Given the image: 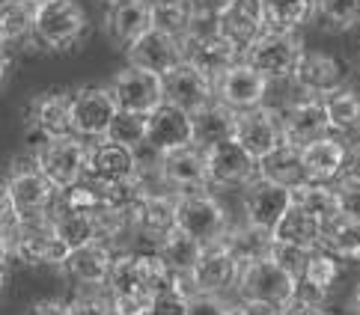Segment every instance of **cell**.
Wrapping results in <instances>:
<instances>
[{"mask_svg":"<svg viewBox=\"0 0 360 315\" xmlns=\"http://www.w3.org/2000/svg\"><path fill=\"white\" fill-rule=\"evenodd\" d=\"M236 140L259 161L265 155H271L274 149L286 140L280 110L268 107V105H259L253 110H241L238 113V125H236Z\"/></svg>","mask_w":360,"mask_h":315,"instance_id":"9a60e30c","label":"cell"},{"mask_svg":"<svg viewBox=\"0 0 360 315\" xmlns=\"http://www.w3.org/2000/svg\"><path fill=\"white\" fill-rule=\"evenodd\" d=\"M69 312L72 315H117L113 309V300L105 295H96V292H84L78 297L69 300Z\"/></svg>","mask_w":360,"mask_h":315,"instance_id":"681fc988","label":"cell"},{"mask_svg":"<svg viewBox=\"0 0 360 315\" xmlns=\"http://www.w3.org/2000/svg\"><path fill=\"white\" fill-rule=\"evenodd\" d=\"M164 102L176 105L185 113H200L212 102H217V86L209 74H202L200 69H194L191 62H182L179 69H173L164 78Z\"/></svg>","mask_w":360,"mask_h":315,"instance_id":"2e32d148","label":"cell"},{"mask_svg":"<svg viewBox=\"0 0 360 315\" xmlns=\"http://www.w3.org/2000/svg\"><path fill=\"white\" fill-rule=\"evenodd\" d=\"M54 208H69V211H89L96 214L105 208V185L96 182L93 175H84L81 182H75L66 191H60Z\"/></svg>","mask_w":360,"mask_h":315,"instance_id":"b9f144b4","label":"cell"},{"mask_svg":"<svg viewBox=\"0 0 360 315\" xmlns=\"http://www.w3.org/2000/svg\"><path fill=\"white\" fill-rule=\"evenodd\" d=\"M197 12L188 0H152V27L170 33L176 39H185L194 27Z\"/></svg>","mask_w":360,"mask_h":315,"instance_id":"8d00e7d4","label":"cell"},{"mask_svg":"<svg viewBox=\"0 0 360 315\" xmlns=\"http://www.w3.org/2000/svg\"><path fill=\"white\" fill-rule=\"evenodd\" d=\"M27 315H72L69 312V304H63V300H39V304H33Z\"/></svg>","mask_w":360,"mask_h":315,"instance_id":"9f6ffc18","label":"cell"},{"mask_svg":"<svg viewBox=\"0 0 360 315\" xmlns=\"http://www.w3.org/2000/svg\"><path fill=\"white\" fill-rule=\"evenodd\" d=\"M197 15H224V12L236 4V0H188Z\"/></svg>","mask_w":360,"mask_h":315,"instance_id":"11a10c76","label":"cell"},{"mask_svg":"<svg viewBox=\"0 0 360 315\" xmlns=\"http://www.w3.org/2000/svg\"><path fill=\"white\" fill-rule=\"evenodd\" d=\"M161 179L170 194H194L209 187V158L202 146H185L161 155Z\"/></svg>","mask_w":360,"mask_h":315,"instance_id":"5bb4252c","label":"cell"},{"mask_svg":"<svg viewBox=\"0 0 360 315\" xmlns=\"http://www.w3.org/2000/svg\"><path fill=\"white\" fill-rule=\"evenodd\" d=\"M176 229V194L152 191L134 214V241H143V250H158L164 238Z\"/></svg>","mask_w":360,"mask_h":315,"instance_id":"d6986e66","label":"cell"},{"mask_svg":"<svg viewBox=\"0 0 360 315\" xmlns=\"http://www.w3.org/2000/svg\"><path fill=\"white\" fill-rule=\"evenodd\" d=\"M214 86H217V102H224L226 107H233L238 113L265 105L268 93H271V81L256 72L253 66H248L244 60L229 69L226 74H221V78L214 81Z\"/></svg>","mask_w":360,"mask_h":315,"instance_id":"e0dca14e","label":"cell"},{"mask_svg":"<svg viewBox=\"0 0 360 315\" xmlns=\"http://www.w3.org/2000/svg\"><path fill=\"white\" fill-rule=\"evenodd\" d=\"M209 158V187L214 191H248L259 179V158H253L236 137L205 149Z\"/></svg>","mask_w":360,"mask_h":315,"instance_id":"ba28073f","label":"cell"},{"mask_svg":"<svg viewBox=\"0 0 360 315\" xmlns=\"http://www.w3.org/2000/svg\"><path fill=\"white\" fill-rule=\"evenodd\" d=\"M244 220L250 226H259L265 232H274V226L286 217L289 208L295 206V187L277 185L271 179L259 175L248 191H244Z\"/></svg>","mask_w":360,"mask_h":315,"instance_id":"8fae6325","label":"cell"},{"mask_svg":"<svg viewBox=\"0 0 360 315\" xmlns=\"http://www.w3.org/2000/svg\"><path fill=\"white\" fill-rule=\"evenodd\" d=\"M241 268H244V264L238 262V256L233 253V250L226 247V241L205 244L197 268H194V274H191V283H194L197 292L224 295V292H233V288H238Z\"/></svg>","mask_w":360,"mask_h":315,"instance_id":"4fadbf2b","label":"cell"},{"mask_svg":"<svg viewBox=\"0 0 360 315\" xmlns=\"http://www.w3.org/2000/svg\"><path fill=\"white\" fill-rule=\"evenodd\" d=\"M152 30V0H117L105 9V33L117 45L131 48Z\"/></svg>","mask_w":360,"mask_h":315,"instance_id":"603a6c76","label":"cell"},{"mask_svg":"<svg viewBox=\"0 0 360 315\" xmlns=\"http://www.w3.org/2000/svg\"><path fill=\"white\" fill-rule=\"evenodd\" d=\"M98 214V211H96ZM96 214L89 211H69V208H54L51 217H54V229H57V238L69 250H78V247H86V244H96L101 241L98 235V220Z\"/></svg>","mask_w":360,"mask_h":315,"instance_id":"4dcf8cb0","label":"cell"},{"mask_svg":"<svg viewBox=\"0 0 360 315\" xmlns=\"http://www.w3.org/2000/svg\"><path fill=\"white\" fill-rule=\"evenodd\" d=\"M229 307L221 295H209V292H197L191 295L188 315H229Z\"/></svg>","mask_w":360,"mask_h":315,"instance_id":"f907efd6","label":"cell"},{"mask_svg":"<svg viewBox=\"0 0 360 315\" xmlns=\"http://www.w3.org/2000/svg\"><path fill=\"white\" fill-rule=\"evenodd\" d=\"M125 54H128V66L155 72L161 78H167L173 69H179L185 62V45H182V39H176V36L152 27L149 33L140 36L131 48H125Z\"/></svg>","mask_w":360,"mask_h":315,"instance_id":"ac0fdd59","label":"cell"},{"mask_svg":"<svg viewBox=\"0 0 360 315\" xmlns=\"http://www.w3.org/2000/svg\"><path fill=\"white\" fill-rule=\"evenodd\" d=\"M292 78L307 95L325 98L328 93L340 90V86L345 83V69L333 54L304 51V57H301V62H298V69H295Z\"/></svg>","mask_w":360,"mask_h":315,"instance_id":"484cf974","label":"cell"},{"mask_svg":"<svg viewBox=\"0 0 360 315\" xmlns=\"http://www.w3.org/2000/svg\"><path fill=\"white\" fill-rule=\"evenodd\" d=\"M316 18L325 30H352L360 24V0H316Z\"/></svg>","mask_w":360,"mask_h":315,"instance_id":"7bdbcfd3","label":"cell"},{"mask_svg":"<svg viewBox=\"0 0 360 315\" xmlns=\"http://www.w3.org/2000/svg\"><path fill=\"white\" fill-rule=\"evenodd\" d=\"M27 4H30V6H36V9H39V6H45V4H51V0H27Z\"/></svg>","mask_w":360,"mask_h":315,"instance_id":"94428289","label":"cell"},{"mask_svg":"<svg viewBox=\"0 0 360 315\" xmlns=\"http://www.w3.org/2000/svg\"><path fill=\"white\" fill-rule=\"evenodd\" d=\"M117 98H113L110 86H81L75 93V105H72V125L75 134L86 143L105 140L110 134V125L117 119Z\"/></svg>","mask_w":360,"mask_h":315,"instance_id":"9c48e42d","label":"cell"},{"mask_svg":"<svg viewBox=\"0 0 360 315\" xmlns=\"http://www.w3.org/2000/svg\"><path fill=\"white\" fill-rule=\"evenodd\" d=\"M345 175L360 182V140L349 143V161H345Z\"/></svg>","mask_w":360,"mask_h":315,"instance_id":"6f0895ef","label":"cell"},{"mask_svg":"<svg viewBox=\"0 0 360 315\" xmlns=\"http://www.w3.org/2000/svg\"><path fill=\"white\" fill-rule=\"evenodd\" d=\"M33 163L57 185V191H66L89 173V143L78 134L42 140L33 146Z\"/></svg>","mask_w":360,"mask_h":315,"instance_id":"5b68a950","label":"cell"},{"mask_svg":"<svg viewBox=\"0 0 360 315\" xmlns=\"http://www.w3.org/2000/svg\"><path fill=\"white\" fill-rule=\"evenodd\" d=\"M146 143L155 149V152L167 155V152H176V149H185V146H194L197 143V134H194V116L185 110H179L176 105H161L149 113V134H146Z\"/></svg>","mask_w":360,"mask_h":315,"instance_id":"ffe728a7","label":"cell"},{"mask_svg":"<svg viewBox=\"0 0 360 315\" xmlns=\"http://www.w3.org/2000/svg\"><path fill=\"white\" fill-rule=\"evenodd\" d=\"M259 173L265 175V179H271L277 185H286V187H298L304 182H310L307 163H304V146L283 140L271 155H265L259 161Z\"/></svg>","mask_w":360,"mask_h":315,"instance_id":"f1b7e54d","label":"cell"},{"mask_svg":"<svg viewBox=\"0 0 360 315\" xmlns=\"http://www.w3.org/2000/svg\"><path fill=\"white\" fill-rule=\"evenodd\" d=\"M182 45H185V62H191L202 74H209L212 81H217L221 74H226L244 60L241 48L221 33L217 15H197L194 27L182 39Z\"/></svg>","mask_w":360,"mask_h":315,"instance_id":"6da1fadb","label":"cell"},{"mask_svg":"<svg viewBox=\"0 0 360 315\" xmlns=\"http://www.w3.org/2000/svg\"><path fill=\"white\" fill-rule=\"evenodd\" d=\"M137 167H140L137 149L122 146L117 140H110V137L89 143V173L86 175H93L96 182L113 185V182L131 179V175H137Z\"/></svg>","mask_w":360,"mask_h":315,"instance_id":"7402d4cb","label":"cell"},{"mask_svg":"<svg viewBox=\"0 0 360 315\" xmlns=\"http://www.w3.org/2000/svg\"><path fill=\"white\" fill-rule=\"evenodd\" d=\"M352 309H354V315H360V286L354 288V295H352Z\"/></svg>","mask_w":360,"mask_h":315,"instance_id":"91938a15","label":"cell"},{"mask_svg":"<svg viewBox=\"0 0 360 315\" xmlns=\"http://www.w3.org/2000/svg\"><path fill=\"white\" fill-rule=\"evenodd\" d=\"M146 134H149V116L143 113H131V110H120L117 119L110 125V140H117L122 146H131L140 149L146 146Z\"/></svg>","mask_w":360,"mask_h":315,"instance_id":"ee69618b","label":"cell"},{"mask_svg":"<svg viewBox=\"0 0 360 315\" xmlns=\"http://www.w3.org/2000/svg\"><path fill=\"white\" fill-rule=\"evenodd\" d=\"M72 105H75V93H45L39 98H33L27 113L33 137H39L42 143V140H57V137L75 134Z\"/></svg>","mask_w":360,"mask_h":315,"instance_id":"44dd1931","label":"cell"},{"mask_svg":"<svg viewBox=\"0 0 360 315\" xmlns=\"http://www.w3.org/2000/svg\"><path fill=\"white\" fill-rule=\"evenodd\" d=\"M345 161H349V143L333 131L304 146V163L310 182L337 185L345 175Z\"/></svg>","mask_w":360,"mask_h":315,"instance_id":"d4e9b609","label":"cell"},{"mask_svg":"<svg viewBox=\"0 0 360 315\" xmlns=\"http://www.w3.org/2000/svg\"><path fill=\"white\" fill-rule=\"evenodd\" d=\"M268 256H271L283 271H289L295 280H301V276L307 274V264H310L313 250L310 247H298V244H286V241H271Z\"/></svg>","mask_w":360,"mask_h":315,"instance_id":"bcb514c9","label":"cell"},{"mask_svg":"<svg viewBox=\"0 0 360 315\" xmlns=\"http://www.w3.org/2000/svg\"><path fill=\"white\" fill-rule=\"evenodd\" d=\"M229 315H280V309L259 304V300H250V297H238L233 307H229Z\"/></svg>","mask_w":360,"mask_h":315,"instance_id":"816d5d0a","label":"cell"},{"mask_svg":"<svg viewBox=\"0 0 360 315\" xmlns=\"http://www.w3.org/2000/svg\"><path fill=\"white\" fill-rule=\"evenodd\" d=\"M340 262H342V259L333 256L330 250L316 247L313 256H310V264H307V274L301 276V280H310L313 286L330 292V288L337 286V280H340Z\"/></svg>","mask_w":360,"mask_h":315,"instance_id":"f6af8a7d","label":"cell"},{"mask_svg":"<svg viewBox=\"0 0 360 315\" xmlns=\"http://www.w3.org/2000/svg\"><path fill=\"white\" fill-rule=\"evenodd\" d=\"M283 116V134H286L289 143L307 146L310 140L330 134V119L325 110V98L319 95H307L298 105H292L289 110L280 113Z\"/></svg>","mask_w":360,"mask_h":315,"instance_id":"cb8c5ba5","label":"cell"},{"mask_svg":"<svg viewBox=\"0 0 360 315\" xmlns=\"http://www.w3.org/2000/svg\"><path fill=\"white\" fill-rule=\"evenodd\" d=\"M176 223L182 232L194 235L200 244L224 241L233 229L229 214L221 206V199L212 194V187L194 194H176Z\"/></svg>","mask_w":360,"mask_h":315,"instance_id":"3957f363","label":"cell"},{"mask_svg":"<svg viewBox=\"0 0 360 315\" xmlns=\"http://www.w3.org/2000/svg\"><path fill=\"white\" fill-rule=\"evenodd\" d=\"M304 57V42L298 33L289 30H265L248 51H244V62L253 66L268 81H286L295 74L298 62Z\"/></svg>","mask_w":360,"mask_h":315,"instance_id":"52a82bcc","label":"cell"},{"mask_svg":"<svg viewBox=\"0 0 360 315\" xmlns=\"http://www.w3.org/2000/svg\"><path fill=\"white\" fill-rule=\"evenodd\" d=\"M4 194L12 199L24 217H33V214H51L57 206V185L48 179V175L36 167L30 161L27 167H18L6 175V185H4Z\"/></svg>","mask_w":360,"mask_h":315,"instance_id":"30bf717a","label":"cell"},{"mask_svg":"<svg viewBox=\"0 0 360 315\" xmlns=\"http://www.w3.org/2000/svg\"><path fill=\"white\" fill-rule=\"evenodd\" d=\"M271 238L274 241H286V244H298V247L316 250V247H321V220L313 217L310 211L295 203L286 217L274 226Z\"/></svg>","mask_w":360,"mask_h":315,"instance_id":"1f68e13d","label":"cell"},{"mask_svg":"<svg viewBox=\"0 0 360 315\" xmlns=\"http://www.w3.org/2000/svg\"><path fill=\"white\" fill-rule=\"evenodd\" d=\"M202 247H205V244H200L194 235L176 229V232H170V235H167L164 241H161L158 253H161L164 262L173 268V274L191 276V274H194V268H197L200 256H202Z\"/></svg>","mask_w":360,"mask_h":315,"instance_id":"d590c367","label":"cell"},{"mask_svg":"<svg viewBox=\"0 0 360 315\" xmlns=\"http://www.w3.org/2000/svg\"><path fill=\"white\" fill-rule=\"evenodd\" d=\"M325 297H328L325 288L313 286L310 280H298V295H295V300H304V304H316V307H321V304H325Z\"/></svg>","mask_w":360,"mask_h":315,"instance_id":"db71d44e","label":"cell"},{"mask_svg":"<svg viewBox=\"0 0 360 315\" xmlns=\"http://www.w3.org/2000/svg\"><path fill=\"white\" fill-rule=\"evenodd\" d=\"M333 187H337L340 214H345V217H352V220H360V182L349 179V175H342V179Z\"/></svg>","mask_w":360,"mask_h":315,"instance_id":"c3c4849f","label":"cell"},{"mask_svg":"<svg viewBox=\"0 0 360 315\" xmlns=\"http://www.w3.org/2000/svg\"><path fill=\"white\" fill-rule=\"evenodd\" d=\"M113 262H117V253H113V247L105 244V241H96V244H86V247L72 250L69 259H66V264H63V271H66L69 280H75L78 286L105 288Z\"/></svg>","mask_w":360,"mask_h":315,"instance_id":"4316f807","label":"cell"},{"mask_svg":"<svg viewBox=\"0 0 360 315\" xmlns=\"http://www.w3.org/2000/svg\"><path fill=\"white\" fill-rule=\"evenodd\" d=\"M236 125H238V110L226 107L224 102H212L205 110L194 113V134H197V146L212 149L224 140L236 137Z\"/></svg>","mask_w":360,"mask_h":315,"instance_id":"f546056e","label":"cell"},{"mask_svg":"<svg viewBox=\"0 0 360 315\" xmlns=\"http://www.w3.org/2000/svg\"><path fill=\"white\" fill-rule=\"evenodd\" d=\"M268 30L295 33L310 18H316V0H262Z\"/></svg>","mask_w":360,"mask_h":315,"instance_id":"74e56055","label":"cell"},{"mask_svg":"<svg viewBox=\"0 0 360 315\" xmlns=\"http://www.w3.org/2000/svg\"><path fill=\"white\" fill-rule=\"evenodd\" d=\"M69 253L72 250L57 238L51 214L24 217L18 232L9 241H4V264H9L12 256H15L21 264H30V268H36V264H57V268H63Z\"/></svg>","mask_w":360,"mask_h":315,"instance_id":"7a4b0ae2","label":"cell"},{"mask_svg":"<svg viewBox=\"0 0 360 315\" xmlns=\"http://www.w3.org/2000/svg\"><path fill=\"white\" fill-rule=\"evenodd\" d=\"M236 292H238V297L259 300V304H268L283 312L289 304H295L298 280H295L289 271H283L271 256H262L241 268V280H238Z\"/></svg>","mask_w":360,"mask_h":315,"instance_id":"8992f818","label":"cell"},{"mask_svg":"<svg viewBox=\"0 0 360 315\" xmlns=\"http://www.w3.org/2000/svg\"><path fill=\"white\" fill-rule=\"evenodd\" d=\"M217 21H221V33L226 39H233L241 51H248V48L268 30L262 0H236L224 15H217Z\"/></svg>","mask_w":360,"mask_h":315,"instance_id":"83f0119b","label":"cell"},{"mask_svg":"<svg viewBox=\"0 0 360 315\" xmlns=\"http://www.w3.org/2000/svg\"><path fill=\"white\" fill-rule=\"evenodd\" d=\"M325 110L330 119L333 134H354L360 131V90H354L352 83H342L340 90H333L325 95Z\"/></svg>","mask_w":360,"mask_h":315,"instance_id":"836d02e7","label":"cell"},{"mask_svg":"<svg viewBox=\"0 0 360 315\" xmlns=\"http://www.w3.org/2000/svg\"><path fill=\"white\" fill-rule=\"evenodd\" d=\"M0 30H4V48H21L33 42L36 30V6L27 0H4V12H0Z\"/></svg>","mask_w":360,"mask_h":315,"instance_id":"e575fe53","label":"cell"},{"mask_svg":"<svg viewBox=\"0 0 360 315\" xmlns=\"http://www.w3.org/2000/svg\"><path fill=\"white\" fill-rule=\"evenodd\" d=\"M105 4H117V0H105Z\"/></svg>","mask_w":360,"mask_h":315,"instance_id":"6125c7cd","label":"cell"},{"mask_svg":"<svg viewBox=\"0 0 360 315\" xmlns=\"http://www.w3.org/2000/svg\"><path fill=\"white\" fill-rule=\"evenodd\" d=\"M110 93L117 98L120 110H131V113L149 116L152 110L164 105V78L155 72L125 66L117 78L110 81Z\"/></svg>","mask_w":360,"mask_h":315,"instance_id":"7c38bea8","label":"cell"},{"mask_svg":"<svg viewBox=\"0 0 360 315\" xmlns=\"http://www.w3.org/2000/svg\"><path fill=\"white\" fill-rule=\"evenodd\" d=\"M86 33V12L78 0H51L36 9L33 45L45 51H72Z\"/></svg>","mask_w":360,"mask_h":315,"instance_id":"277c9868","label":"cell"},{"mask_svg":"<svg viewBox=\"0 0 360 315\" xmlns=\"http://www.w3.org/2000/svg\"><path fill=\"white\" fill-rule=\"evenodd\" d=\"M152 194V187L140 179V175H131V179H122V182H113L105 185V208L113 211H122L134 220L137 208L143 206V199Z\"/></svg>","mask_w":360,"mask_h":315,"instance_id":"60d3db41","label":"cell"},{"mask_svg":"<svg viewBox=\"0 0 360 315\" xmlns=\"http://www.w3.org/2000/svg\"><path fill=\"white\" fill-rule=\"evenodd\" d=\"M117 315H149V304L146 297H110Z\"/></svg>","mask_w":360,"mask_h":315,"instance_id":"f5cc1de1","label":"cell"},{"mask_svg":"<svg viewBox=\"0 0 360 315\" xmlns=\"http://www.w3.org/2000/svg\"><path fill=\"white\" fill-rule=\"evenodd\" d=\"M188 304L191 295L182 292V288H167V292H158L149 304V315H188Z\"/></svg>","mask_w":360,"mask_h":315,"instance_id":"7dc6e473","label":"cell"},{"mask_svg":"<svg viewBox=\"0 0 360 315\" xmlns=\"http://www.w3.org/2000/svg\"><path fill=\"white\" fill-rule=\"evenodd\" d=\"M321 247L342 262H360V220L337 214L321 223Z\"/></svg>","mask_w":360,"mask_h":315,"instance_id":"d6a6232c","label":"cell"},{"mask_svg":"<svg viewBox=\"0 0 360 315\" xmlns=\"http://www.w3.org/2000/svg\"><path fill=\"white\" fill-rule=\"evenodd\" d=\"M295 203H298L301 208H307L321 223L340 214L337 187L328 185V182H304V185H298L295 187Z\"/></svg>","mask_w":360,"mask_h":315,"instance_id":"ab89813d","label":"cell"},{"mask_svg":"<svg viewBox=\"0 0 360 315\" xmlns=\"http://www.w3.org/2000/svg\"><path fill=\"white\" fill-rule=\"evenodd\" d=\"M280 315H328V312L321 309V307H316V304H304V300H295V304H289Z\"/></svg>","mask_w":360,"mask_h":315,"instance_id":"680465c9","label":"cell"},{"mask_svg":"<svg viewBox=\"0 0 360 315\" xmlns=\"http://www.w3.org/2000/svg\"><path fill=\"white\" fill-rule=\"evenodd\" d=\"M224 241H226V247L238 256L241 264H248V262H253V259L268 256V250H271L274 238H271V232L259 229V226H250L248 220H244L241 226H233V229H229V235L224 238Z\"/></svg>","mask_w":360,"mask_h":315,"instance_id":"f35d334b","label":"cell"}]
</instances>
